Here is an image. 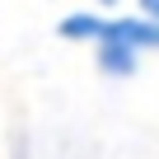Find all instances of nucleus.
<instances>
[{
    "instance_id": "5",
    "label": "nucleus",
    "mask_w": 159,
    "mask_h": 159,
    "mask_svg": "<svg viewBox=\"0 0 159 159\" xmlns=\"http://www.w3.org/2000/svg\"><path fill=\"white\" fill-rule=\"evenodd\" d=\"M98 5H117V0H98Z\"/></svg>"
},
{
    "instance_id": "1",
    "label": "nucleus",
    "mask_w": 159,
    "mask_h": 159,
    "mask_svg": "<svg viewBox=\"0 0 159 159\" xmlns=\"http://www.w3.org/2000/svg\"><path fill=\"white\" fill-rule=\"evenodd\" d=\"M103 38L131 47L136 56L140 52H159V24H150V19H108V33Z\"/></svg>"
},
{
    "instance_id": "2",
    "label": "nucleus",
    "mask_w": 159,
    "mask_h": 159,
    "mask_svg": "<svg viewBox=\"0 0 159 159\" xmlns=\"http://www.w3.org/2000/svg\"><path fill=\"white\" fill-rule=\"evenodd\" d=\"M136 66H140V56H136L131 47H122V42H112V38L98 42V70H103V75L126 80V75H136Z\"/></svg>"
},
{
    "instance_id": "4",
    "label": "nucleus",
    "mask_w": 159,
    "mask_h": 159,
    "mask_svg": "<svg viewBox=\"0 0 159 159\" xmlns=\"http://www.w3.org/2000/svg\"><path fill=\"white\" fill-rule=\"evenodd\" d=\"M140 19H150V24H159V0H140Z\"/></svg>"
},
{
    "instance_id": "3",
    "label": "nucleus",
    "mask_w": 159,
    "mask_h": 159,
    "mask_svg": "<svg viewBox=\"0 0 159 159\" xmlns=\"http://www.w3.org/2000/svg\"><path fill=\"white\" fill-rule=\"evenodd\" d=\"M56 33L70 38V42H103L108 19H103V14H66V19L56 24Z\"/></svg>"
}]
</instances>
